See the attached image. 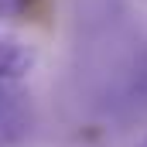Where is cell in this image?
I'll return each mask as SVG.
<instances>
[{
  "label": "cell",
  "instance_id": "6da1fadb",
  "mask_svg": "<svg viewBox=\"0 0 147 147\" xmlns=\"http://www.w3.org/2000/svg\"><path fill=\"white\" fill-rule=\"evenodd\" d=\"M34 69V48L17 38H0V82H21Z\"/></svg>",
  "mask_w": 147,
  "mask_h": 147
},
{
  "label": "cell",
  "instance_id": "277c9868",
  "mask_svg": "<svg viewBox=\"0 0 147 147\" xmlns=\"http://www.w3.org/2000/svg\"><path fill=\"white\" fill-rule=\"evenodd\" d=\"M137 147H147V137H144V140H140V144H137Z\"/></svg>",
  "mask_w": 147,
  "mask_h": 147
},
{
  "label": "cell",
  "instance_id": "7a4b0ae2",
  "mask_svg": "<svg viewBox=\"0 0 147 147\" xmlns=\"http://www.w3.org/2000/svg\"><path fill=\"white\" fill-rule=\"evenodd\" d=\"M28 130V110L17 96L0 92V147H14Z\"/></svg>",
  "mask_w": 147,
  "mask_h": 147
},
{
  "label": "cell",
  "instance_id": "3957f363",
  "mask_svg": "<svg viewBox=\"0 0 147 147\" xmlns=\"http://www.w3.org/2000/svg\"><path fill=\"white\" fill-rule=\"evenodd\" d=\"M28 10V0H0V17H17Z\"/></svg>",
  "mask_w": 147,
  "mask_h": 147
}]
</instances>
